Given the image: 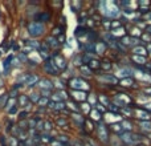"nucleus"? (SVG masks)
<instances>
[{
    "label": "nucleus",
    "instance_id": "f257e3e1",
    "mask_svg": "<svg viewBox=\"0 0 151 146\" xmlns=\"http://www.w3.org/2000/svg\"><path fill=\"white\" fill-rule=\"evenodd\" d=\"M68 88L70 90H82L86 93H90L93 86H91L90 81L85 80V78L80 77V76H74L68 81Z\"/></svg>",
    "mask_w": 151,
    "mask_h": 146
},
{
    "label": "nucleus",
    "instance_id": "f03ea898",
    "mask_svg": "<svg viewBox=\"0 0 151 146\" xmlns=\"http://www.w3.org/2000/svg\"><path fill=\"white\" fill-rule=\"evenodd\" d=\"M110 138H111V133H110L109 126H107L104 121L97 124V126H96V139L97 141L105 146H109Z\"/></svg>",
    "mask_w": 151,
    "mask_h": 146
},
{
    "label": "nucleus",
    "instance_id": "7ed1b4c3",
    "mask_svg": "<svg viewBox=\"0 0 151 146\" xmlns=\"http://www.w3.org/2000/svg\"><path fill=\"white\" fill-rule=\"evenodd\" d=\"M27 32H28L31 39H39V37L45 35L47 27H45V24L37 23V21H31V23H28V25H27Z\"/></svg>",
    "mask_w": 151,
    "mask_h": 146
},
{
    "label": "nucleus",
    "instance_id": "20e7f679",
    "mask_svg": "<svg viewBox=\"0 0 151 146\" xmlns=\"http://www.w3.org/2000/svg\"><path fill=\"white\" fill-rule=\"evenodd\" d=\"M117 88L121 89V90L135 93V92H138L139 89H141V85H139V82L134 77H127V78H122V80L118 81Z\"/></svg>",
    "mask_w": 151,
    "mask_h": 146
},
{
    "label": "nucleus",
    "instance_id": "39448f33",
    "mask_svg": "<svg viewBox=\"0 0 151 146\" xmlns=\"http://www.w3.org/2000/svg\"><path fill=\"white\" fill-rule=\"evenodd\" d=\"M50 59L53 60L55 65L57 66V69L60 71L61 73H64L66 69L69 68V63L66 60V57L64 55H61L60 51H55V52L50 53Z\"/></svg>",
    "mask_w": 151,
    "mask_h": 146
},
{
    "label": "nucleus",
    "instance_id": "423d86ee",
    "mask_svg": "<svg viewBox=\"0 0 151 146\" xmlns=\"http://www.w3.org/2000/svg\"><path fill=\"white\" fill-rule=\"evenodd\" d=\"M41 69H42V72H44V74H47L49 78L50 77L57 78V77H60V74H61V72L58 71L57 66L55 65V63H53L52 59H48V60L42 61L41 63Z\"/></svg>",
    "mask_w": 151,
    "mask_h": 146
},
{
    "label": "nucleus",
    "instance_id": "0eeeda50",
    "mask_svg": "<svg viewBox=\"0 0 151 146\" xmlns=\"http://www.w3.org/2000/svg\"><path fill=\"white\" fill-rule=\"evenodd\" d=\"M133 120L134 121H151V113L143 106L135 105L133 109Z\"/></svg>",
    "mask_w": 151,
    "mask_h": 146
},
{
    "label": "nucleus",
    "instance_id": "6e6552de",
    "mask_svg": "<svg viewBox=\"0 0 151 146\" xmlns=\"http://www.w3.org/2000/svg\"><path fill=\"white\" fill-rule=\"evenodd\" d=\"M52 17H53V13L48 9H44V11H39L37 13H35L33 21H37V23H41V24H48V23H50Z\"/></svg>",
    "mask_w": 151,
    "mask_h": 146
},
{
    "label": "nucleus",
    "instance_id": "1a4fd4ad",
    "mask_svg": "<svg viewBox=\"0 0 151 146\" xmlns=\"http://www.w3.org/2000/svg\"><path fill=\"white\" fill-rule=\"evenodd\" d=\"M88 96H89V93L82 92V90H69V97H70V100H73L77 104L86 102L88 101Z\"/></svg>",
    "mask_w": 151,
    "mask_h": 146
},
{
    "label": "nucleus",
    "instance_id": "9d476101",
    "mask_svg": "<svg viewBox=\"0 0 151 146\" xmlns=\"http://www.w3.org/2000/svg\"><path fill=\"white\" fill-rule=\"evenodd\" d=\"M17 105L20 109H25V110H28V112H31L32 106H33V104H32L31 100H29V96L25 93H21L20 96L17 97Z\"/></svg>",
    "mask_w": 151,
    "mask_h": 146
},
{
    "label": "nucleus",
    "instance_id": "9b49d317",
    "mask_svg": "<svg viewBox=\"0 0 151 146\" xmlns=\"http://www.w3.org/2000/svg\"><path fill=\"white\" fill-rule=\"evenodd\" d=\"M123 117L119 114V113H113V112H107L106 114L104 116V122L106 124L107 126L113 125V124H118L122 122Z\"/></svg>",
    "mask_w": 151,
    "mask_h": 146
},
{
    "label": "nucleus",
    "instance_id": "f8f14e48",
    "mask_svg": "<svg viewBox=\"0 0 151 146\" xmlns=\"http://www.w3.org/2000/svg\"><path fill=\"white\" fill-rule=\"evenodd\" d=\"M69 121H72V124H73V126H76L77 129H83V124H85V120L86 117L83 114H81V113H70L69 114Z\"/></svg>",
    "mask_w": 151,
    "mask_h": 146
},
{
    "label": "nucleus",
    "instance_id": "ddd939ff",
    "mask_svg": "<svg viewBox=\"0 0 151 146\" xmlns=\"http://www.w3.org/2000/svg\"><path fill=\"white\" fill-rule=\"evenodd\" d=\"M131 61V66H145L150 63V59L149 57H145V56H138V55H129Z\"/></svg>",
    "mask_w": 151,
    "mask_h": 146
},
{
    "label": "nucleus",
    "instance_id": "4468645a",
    "mask_svg": "<svg viewBox=\"0 0 151 146\" xmlns=\"http://www.w3.org/2000/svg\"><path fill=\"white\" fill-rule=\"evenodd\" d=\"M135 128L137 132L147 137L151 134V121H135Z\"/></svg>",
    "mask_w": 151,
    "mask_h": 146
},
{
    "label": "nucleus",
    "instance_id": "2eb2a0df",
    "mask_svg": "<svg viewBox=\"0 0 151 146\" xmlns=\"http://www.w3.org/2000/svg\"><path fill=\"white\" fill-rule=\"evenodd\" d=\"M39 90H48V92H53L55 90V85H53V80L49 77H41L37 84Z\"/></svg>",
    "mask_w": 151,
    "mask_h": 146
},
{
    "label": "nucleus",
    "instance_id": "dca6fc26",
    "mask_svg": "<svg viewBox=\"0 0 151 146\" xmlns=\"http://www.w3.org/2000/svg\"><path fill=\"white\" fill-rule=\"evenodd\" d=\"M69 98L70 97H69L68 90H53L52 97H50V100L55 102H66Z\"/></svg>",
    "mask_w": 151,
    "mask_h": 146
},
{
    "label": "nucleus",
    "instance_id": "f3484780",
    "mask_svg": "<svg viewBox=\"0 0 151 146\" xmlns=\"http://www.w3.org/2000/svg\"><path fill=\"white\" fill-rule=\"evenodd\" d=\"M89 31H90V29H89L86 25H80V24H78V25L76 27V29H74V37L80 43H82V40L86 39V36H88ZM83 43H85V41H83Z\"/></svg>",
    "mask_w": 151,
    "mask_h": 146
},
{
    "label": "nucleus",
    "instance_id": "a211bd4d",
    "mask_svg": "<svg viewBox=\"0 0 151 146\" xmlns=\"http://www.w3.org/2000/svg\"><path fill=\"white\" fill-rule=\"evenodd\" d=\"M109 52V45L104 40H98L96 43V56H102V59L106 57V53Z\"/></svg>",
    "mask_w": 151,
    "mask_h": 146
},
{
    "label": "nucleus",
    "instance_id": "6ab92c4d",
    "mask_svg": "<svg viewBox=\"0 0 151 146\" xmlns=\"http://www.w3.org/2000/svg\"><path fill=\"white\" fill-rule=\"evenodd\" d=\"M44 43L48 45V48H49L52 52H55V51H60V48H61L58 40L56 39V37H53L52 35H48V36L44 39Z\"/></svg>",
    "mask_w": 151,
    "mask_h": 146
},
{
    "label": "nucleus",
    "instance_id": "aec40b11",
    "mask_svg": "<svg viewBox=\"0 0 151 146\" xmlns=\"http://www.w3.org/2000/svg\"><path fill=\"white\" fill-rule=\"evenodd\" d=\"M114 61H111V59H109L106 56V57L101 59V71L102 73H111V71L114 69Z\"/></svg>",
    "mask_w": 151,
    "mask_h": 146
},
{
    "label": "nucleus",
    "instance_id": "412c9836",
    "mask_svg": "<svg viewBox=\"0 0 151 146\" xmlns=\"http://www.w3.org/2000/svg\"><path fill=\"white\" fill-rule=\"evenodd\" d=\"M78 73H80V77L85 78V80H91V78H94V76H96V73L91 71L90 68H89L88 65H82L78 68Z\"/></svg>",
    "mask_w": 151,
    "mask_h": 146
},
{
    "label": "nucleus",
    "instance_id": "4be33fe9",
    "mask_svg": "<svg viewBox=\"0 0 151 146\" xmlns=\"http://www.w3.org/2000/svg\"><path fill=\"white\" fill-rule=\"evenodd\" d=\"M110 35H111V36L114 37L115 40H121L122 37L127 36L129 32H127V28H126V25H122V27H119V28L111 29V31H110Z\"/></svg>",
    "mask_w": 151,
    "mask_h": 146
},
{
    "label": "nucleus",
    "instance_id": "5701e85b",
    "mask_svg": "<svg viewBox=\"0 0 151 146\" xmlns=\"http://www.w3.org/2000/svg\"><path fill=\"white\" fill-rule=\"evenodd\" d=\"M40 76L39 74H36V73H29V76H28V80H27V82H25V88H28V89H35L37 86V84H39V81H40Z\"/></svg>",
    "mask_w": 151,
    "mask_h": 146
},
{
    "label": "nucleus",
    "instance_id": "b1692460",
    "mask_svg": "<svg viewBox=\"0 0 151 146\" xmlns=\"http://www.w3.org/2000/svg\"><path fill=\"white\" fill-rule=\"evenodd\" d=\"M129 55H138V56L149 57V52H147V48H146V45L145 44H139V45H137V47L131 48Z\"/></svg>",
    "mask_w": 151,
    "mask_h": 146
},
{
    "label": "nucleus",
    "instance_id": "393cba45",
    "mask_svg": "<svg viewBox=\"0 0 151 146\" xmlns=\"http://www.w3.org/2000/svg\"><path fill=\"white\" fill-rule=\"evenodd\" d=\"M98 102L101 105H104L105 108H107L110 104H111V94H109L107 92L102 90L98 93Z\"/></svg>",
    "mask_w": 151,
    "mask_h": 146
},
{
    "label": "nucleus",
    "instance_id": "a878e982",
    "mask_svg": "<svg viewBox=\"0 0 151 146\" xmlns=\"http://www.w3.org/2000/svg\"><path fill=\"white\" fill-rule=\"evenodd\" d=\"M13 59H15V56L9 55V56H7V57H5L4 61H3V73H4V76H8V73H9L11 69H12Z\"/></svg>",
    "mask_w": 151,
    "mask_h": 146
},
{
    "label": "nucleus",
    "instance_id": "bb28decb",
    "mask_svg": "<svg viewBox=\"0 0 151 146\" xmlns=\"http://www.w3.org/2000/svg\"><path fill=\"white\" fill-rule=\"evenodd\" d=\"M88 118L93 121L94 124H99V122H102V121H104V114H102V113H99L96 108H93V109H91V112H90V114L88 116Z\"/></svg>",
    "mask_w": 151,
    "mask_h": 146
},
{
    "label": "nucleus",
    "instance_id": "cd10ccee",
    "mask_svg": "<svg viewBox=\"0 0 151 146\" xmlns=\"http://www.w3.org/2000/svg\"><path fill=\"white\" fill-rule=\"evenodd\" d=\"M69 124H70V121H69L68 117H63V116H58V117H56L55 120V125L57 126V128L60 129H68L69 128Z\"/></svg>",
    "mask_w": 151,
    "mask_h": 146
},
{
    "label": "nucleus",
    "instance_id": "c85d7f7f",
    "mask_svg": "<svg viewBox=\"0 0 151 146\" xmlns=\"http://www.w3.org/2000/svg\"><path fill=\"white\" fill-rule=\"evenodd\" d=\"M121 125H122L123 132H135L137 130L135 121H134V120H122Z\"/></svg>",
    "mask_w": 151,
    "mask_h": 146
},
{
    "label": "nucleus",
    "instance_id": "c756f323",
    "mask_svg": "<svg viewBox=\"0 0 151 146\" xmlns=\"http://www.w3.org/2000/svg\"><path fill=\"white\" fill-rule=\"evenodd\" d=\"M96 126H97V124H94L93 121L89 120V118L86 117L85 124H83V130H85V133H88L89 136L93 134V133H96Z\"/></svg>",
    "mask_w": 151,
    "mask_h": 146
},
{
    "label": "nucleus",
    "instance_id": "7c9ffc66",
    "mask_svg": "<svg viewBox=\"0 0 151 146\" xmlns=\"http://www.w3.org/2000/svg\"><path fill=\"white\" fill-rule=\"evenodd\" d=\"M65 104H66V109H68L69 113H80V104L74 102L73 100L69 98Z\"/></svg>",
    "mask_w": 151,
    "mask_h": 146
},
{
    "label": "nucleus",
    "instance_id": "2f4dec72",
    "mask_svg": "<svg viewBox=\"0 0 151 146\" xmlns=\"http://www.w3.org/2000/svg\"><path fill=\"white\" fill-rule=\"evenodd\" d=\"M88 66H89V68H90L94 73L99 72V71H101V59H99V57H94L93 60H91L90 63L88 64Z\"/></svg>",
    "mask_w": 151,
    "mask_h": 146
},
{
    "label": "nucleus",
    "instance_id": "473e14b6",
    "mask_svg": "<svg viewBox=\"0 0 151 146\" xmlns=\"http://www.w3.org/2000/svg\"><path fill=\"white\" fill-rule=\"evenodd\" d=\"M91 109H93V106H91V105L89 104L88 101H86V102H82V104H80V113H81V114H83L85 117H88V116L90 114Z\"/></svg>",
    "mask_w": 151,
    "mask_h": 146
},
{
    "label": "nucleus",
    "instance_id": "72a5a7b5",
    "mask_svg": "<svg viewBox=\"0 0 151 146\" xmlns=\"http://www.w3.org/2000/svg\"><path fill=\"white\" fill-rule=\"evenodd\" d=\"M70 9H72V12H74V13H80L81 11H83L82 9V7H83V3L82 1H70Z\"/></svg>",
    "mask_w": 151,
    "mask_h": 146
},
{
    "label": "nucleus",
    "instance_id": "f704fd0d",
    "mask_svg": "<svg viewBox=\"0 0 151 146\" xmlns=\"http://www.w3.org/2000/svg\"><path fill=\"white\" fill-rule=\"evenodd\" d=\"M88 102L91 105V106H96L97 104H98V93H93V92H90L88 96Z\"/></svg>",
    "mask_w": 151,
    "mask_h": 146
},
{
    "label": "nucleus",
    "instance_id": "c9c22d12",
    "mask_svg": "<svg viewBox=\"0 0 151 146\" xmlns=\"http://www.w3.org/2000/svg\"><path fill=\"white\" fill-rule=\"evenodd\" d=\"M16 106H19L17 105V98H8V102H7V105H5V112H9V110H12L13 108H16Z\"/></svg>",
    "mask_w": 151,
    "mask_h": 146
},
{
    "label": "nucleus",
    "instance_id": "e433bc0d",
    "mask_svg": "<svg viewBox=\"0 0 151 146\" xmlns=\"http://www.w3.org/2000/svg\"><path fill=\"white\" fill-rule=\"evenodd\" d=\"M53 129H55V122L50 120H45L44 121V132L45 133H52Z\"/></svg>",
    "mask_w": 151,
    "mask_h": 146
},
{
    "label": "nucleus",
    "instance_id": "4c0bfd02",
    "mask_svg": "<svg viewBox=\"0 0 151 146\" xmlns=\"http://www.w3.org/2000/svg\"><path fill=\"white\" fill-rule=\"evenodd\" d=\"M49 102H50V98H47V97H40L39 102H37V108H45V109H48Z\"/></svg>",
    "mask_w": 151,
    "mask_h": 146
},
{
    "label": "nucleus",
    "instance_id": "58836bf2",
    "mask_svg": "<svg viewBox=\"0 0 151 146\" xmlns=\"http://www.w3.org/2000/svg\"><path fill=\"white\" fill-rule=\"evenodd\" d=\"M17 118L19 120H29V118H31V112H28V110H25V109H20V112H19V114H17Z\"/></svg>",
    "mask_w": 151,
    "mask_h": 146
},
{
    "label": "nucleus",
    "instance_id": "ea45409f",
    "mask_svg": "<svg viewBox=\"0 0 151 146\" xmlns=\"http://www.w3.org/2000/svg\"><path fill=\"white\" fill-rule=\"evenodd\" d=\"M8 93H3V94H0V110H3V109H5V105H7V102H8Z\"/></svg>",
    "mask_w": 151,
    "mask_h": 146
},
{
    "label": "nucleus",
    "instance_id": "a19ab883",
    "mask_svg": "<svg viewBox=\"0 0 151 146\" xmlns=\"http://www.w3.org/2000/svg\"><path fill=\"white\" fill-rule=\"evenodd\" d=\"M141 20L143 21L146 25H151V11H149L147 13H143V15H141Z\"/></svg>",
    "mask_w": 151,
    "mask_h": 146
},
{
    "label": "nucleus",
    "instance_id": "79ce46f5",
    "mask_svg": "<svg viewBox=\"0 0 151 146\" xmlns=\"http://www.w3.org/2000/svg\"><path fill=\"white\" fill-rule=\"evenodd\" d=\"M141 93L142 94H145V96L147 97V98H150L151 100V85H149V86H142L141 89Z\"/></svg>",
    "mask_w": 151,
    "mask_h": 146
},
{
    "label": "nucleus",
    "instance_id": "37998d69",
    "mask_svg": "<svg viewBox=\"0 0 151 146\" xmlns=\"http://www.w3.org/2000/svg\"><path fill=\"white\" fill-rule=\"evenodd\" d=\"M40 93H36V92H32L31 94H29V100H31V102L32 104H36L37 105V102H39V100H40Z\"/></svg>",
    "mask_w": 151,
    "mask_h": 146
},
{
    "label": "nucleus",
    "instance_id": "c03bdc74",
    "mask_svg": "<svg viewBox=\"0 0 151 146\" xmlns=\"http://www.w3.org/2000/svg\"><path fill=\"white\" fill-rule=\"evenodd\" d=\"M8 146H20V141L16 137L9 136L8 137Z\"/></svg>",
    "mask_w": 151,
    "mask_h": 146
},
{
    "label": "nucleus",
    "instance_id": "a18cd8bd",
    "mask_svg": "<svg viewBox=\"0 0 151 146\" xmlns=\"http://www.w3.org/2000/svg\"><path fill=\"white\" fill-rule=\"evenodd\" d=\"M94 108H96V109L98 110L99 113H102V114H104V116H105V114H106V113H107V108H105L104 105H101V104H99V102H98V104H97V105H96V106H94Z\"/></svg>",
    "mask_w": 151,
    "mask_h": 146
},
{
    "label": "nucleus",
    "instance_id": "49530a36",
    "mask_svg": "<svg viewBox=\"0 0 151 146\" xmlns=\"http://www.w3.org/2000/svg\"><path fill=\"white\" fill-rule=\"evenodd\" d=\"M35 146H47L45 144H41V142H40V144H37V145H35Z\"/></svg>",
    "mask_w": 151,
    "mask_h": 146
},
{
    "label": "nucleus",
    "instance_id": "de8ad7c7",
    "mask_svg": "<svg viewBox=\"0 0 151 146\" xmlns=\"http://www.w3.org/2000/svg\"><path fill=\"white\" fill-rule=\"evenodd\" d=\"M147 138H149V141L151 142V134H149V136H147Z\"/></svg>",
    "mask_w": 151,
    "mask_h": 146
},
{
    "label": "nucleus",
    "instance_id": "09e8293b",
    "mask_svg": "<svg viewBox=\"0 0 151 146\" xmlns=\"http://www.w3.org/2000/svg\"><path fill=\"white\" fill-rule=\"evenodd\" d=\"M0 74H1V71H0Z\"/></svg>",
    "mask_w": 151,
    "mask_h": 146
},
{
    "label": "nucleus",
    "instance_id": "8fccbe9b",
    "mask_svg": "<svg viewBox=\"0 0 151 146\" xmlns=\"http://www.w3.org/2000/svg\"><path fill=\"white\" fill-rule=\"evenodd\" d=\"M150 145H151V142H150Z\"/></svg>",
    "mask_w": 151,
    "mask_h": 146
},
{
    "label": "nucleus",
    "instance_id": "3c124183",
    "mask_svg": "<svg viewBox=\"0 0 151 146\" xmlns=\"http://www.w3.org/2000/svg\"><path fill=\"white\" fill-rule=\"evenodd\" d=\"M0 136H1V134H0Z\"/></svg>",
    "mask_w": 151,
    "mask_h": 146
}]
</instances>
